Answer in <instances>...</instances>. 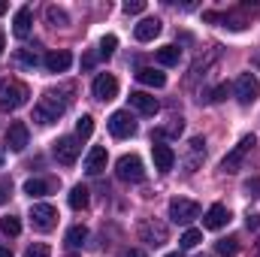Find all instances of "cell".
Wrapping results in <instances>:
<instances>
[{
    "label": "cell",
    "instance_id": "cell-32",
    "mask_svg": "<svg viewBox=\"0 0 260 257\" xmlns=\"http://www.w3.org/2000/svg\"><path fill=\"white\" fill-rule=\"evenodd\" d=\"M115 49H118V37H112V34H109V37H103V40H100V52H97V55H100V58H112V55H115Z\"/></svg>",
    "mask_w": 260,
    "mask_h": 257
},
{
    "label": "cell",
    "instance_id": "cell-3",
    "mask_svg": "<svg viewBox=\"0 0 260 257\" xmlns=\"http://www.w3.org/2000/svg\"><path fill=\"white\" fill-rule=\"evenodd\" d=\"M254 145H257L254 133H245V136L233 145V151H227V154H224L221 170H224V173H239V170H242V164H245V157H248V151H251Z\"/></svg>",
    "mask_w": 260,
    "mask_h": 257
},
{
    "label": "cell",
    "instance_id": "cell-39",
    "mask_svg": "<svg viewBox=\"0 0 260 257\" xmlns=\"http://www.w3.org/2000/svg\"><path fill=\"white\" fill-rule=\"evenodd\" d=\"M9 200V182H0V206Z\"/></svg>",
    "mask_w": 260,
    "mask_h": 257
},
{
    "label": "cell",
    "instance_id": "cell-35",
    "mask_svg": "<svg viewBox=\"0 0 260 257\" xmlns=\"http://www.w3.org/2000/svg\"><path fill=\"white\" fill-rule=\"evenodd\" d=\"M127 15H139V12H145V0H124V6H121Z\"/></svg>",
    "mask_w": 260,
    "mask_h": 257
},
{
    "label": "cell",
    "instance_id": "cell-38",
    "mask_svg": "<svg viewBox=\"0 0 260 257\" xmlns=\"http://www.w3.org/2000/svg\"><path fill=\"white\" fill-rule=\"evenodd\" d=\"M245 227H248V230H257V227H260V215H257V212H248V218H245Z\"/></svg>",
    "mask_w": 260,
    "mask_h": 257
},
{
    "label": "cell",
    "instance_id": "cell-34",
    "mask_svg": "<svg viewBox=\"0 0 260 257\" xmlns=\"http://www.w3.org/2000/svg\"><path fill=\"white\" fill-rule=\"evenodd\" d=\"M24 257H52V248L46 242H34V245H27Z\"/></svg>",
    "mask_w": 260,
    "mask_h": 257
},
{
    "label": "cell",
    "instance_id": "cell-21",
    "mask_svg": "<svg viewBox=\"0 0 260 257\" xmlns=\"http://www.w3.org/2000/svg\"><path fill=\"white\" fill-rule=\"evenodd\" d=\"M136 79H139L142 85H148V88H164V85H167V76H164L160 70H154V67H139V70H136Z\"/></svg>",
    "mask_w": 260,
    "mask_h": 257
},
{
    "label": "cell",
    "instance_id": "cell-40",
    "mask_svg": "<svg viewBox=\"0 0 260 257\" xmlns=\"http://www.w3.org/2000/svg\"><path fill=\"white\" fill-rule=\"evenodd\" d=\"M121 257H145V251H142V248H124Z\"/></svg>",
    "mask_w": 260,
    "mask_h": 257
},
{
    "label": "cell",
    "instance_id": "cell-45",
    "mask_svg": "<svg viewBox=\"0 0 260 257\" xmlns=\"http://www.w3.org/2000/svg\"><path fill=\"white\" fill-rule=\"evenodd\" d=\"M167 257H185V254L182 251H173V254H167Z\"/></svg>",
    "mask_w": 260,
    "mask_h": 257
},
{
    "label": "cell",
    "instance_id": "cell-22",
    "mask_svg": "<svg viewBox=\"0 0 260 257\" xmlns=\"http://www.w3.org/2000/svg\"><path fill=\"white\" fill-rule=\"evenodd\" d=\"M154 58H157V64H164V67H176L179 58H182V49L179 46H160L154 52Z\"/></svg>",
    "mask_w": 260,
    "mask_h": 257
},
{
    "label": "cell",
    "instance_id": "cell-5",
    "mask_svg": "<svg viewBox=\"0 0 260 257\" xmlns=\"http://www.w3.org/2000/svg\"><path fill=\"white\" fill-rule=\"evenodd\" d=\"M139 239L151 248H160L167 242V224L157 221V218H142L139 221Z\"/></svg>",
    "mask_w": 260,
    "mask_h": 257
},
{
    "label": "cell",
    "instance_id": "cell-11",
    "mask_svg": "<svg viewBox=\"0 0 260 257\" xmlns=\"http://www.w3.org/2000/svg\"><path fill=\"white\" fill-rule=\"evenodd\" d=\"M94 97L103 100V103L115 100V97H118V79H115L112 73H100V76L94 79Z\"/></svg>",
    "mask_w": 260,
    "mask_h": 257
},
{
    "label": "cell",
    "instance_id": "cell-19",
    "mask_svg": "<svg viewBox=\"0 0 260 257\" xmlns=\"http://www.w3.org/2000/svg\"><path fill=\"white\" fill-rule=\"evenodd\" d=\"M130 106L136 109V112H142V115H154L160 106H157V100L151 97V94H145V91H133L130 94Z\"/></svg>",
    "mask_w": 260,
    "mask_h": 257
},
{
    "label": "cell",
    "instance_id": "cell-26",
    "mask_svg": "<svg viewBox=\"0 0 260 257\" xmlns=\"http://www.w3.org/2000/svg\"><path fill=\"white\" fill-rule=\"evenodd\" d=\"M46 21L52 27H67L70 24V15H67L61 6H46Z\"/></svg>",
    "mask_w": 260,
    "mask_h": 257
},
{
    "label": "cell",
    "instance_id": "cell-10",
    "mask_svg": "<svg viewBox=\"0 0 260 257\" xmlns=\"http://www.w3.org/2000/svg\"><path fill=\"white\" fill-rule=\"evenodd\" d=\"M109 133L115 136V139H127L136 133V121H133V115L124 112V109H118V112H112L109 115Z\"/></svg>",
    "mask_w": 260,
    "mask_h": 257
},
{
    "label": "cell",
    "instance_id": "cell-20",
    "mask_svg": "<svg viewBox=\"0 0 260 257\" xmlns=\"http://www.w3.org/2000/svg\"><path fill=\"white\" fill-rule=\"evenodd\" d=\"M157 34H160V21H157V18H142V21L133 27V37H136L139 43H151Z\"/></svg>",
    "mask_w": 260,
    "mask_h": 257
},
{
    "label": "cell",
    "instance_id": "cell-12",
    "mask_svg": "<svg viewBox=\"0 0 260 257\" xmlns=\"http://www.w3.org/2000/svg\"><path fill=\"white\" fill-rule=\"evenodd\" d=\"M27 142H30V130H27V124H24V121H12L9 130H6V145H9V151H24Z\"/></svg>",
    "mask_w": 260,
    "mask_h": 257
},
{
    "label": "cell",
    "instance_id": "cell-4",
    "mask_svg": "<svg viewBox=\"0 0 260 257\" xmlns=\"http://www.w3.org/2000/svg\"><path fill=\"white\" fill-rule=\"evenodd\" d=\"M115 173H118V179L127 182V185H139V182L145 179V167H142L139 154H121L118 164H115Z\"/></svg>",
    "mask_w": 260,
    "mask_h": 257
},
{
    "label": "cell",
    "instance_id": "cell-14",
    "mask_svg": "<svg viewBox=\"0 0 260 257\" xmlns=\"http://www.w3.org/2000/svg\"><path fill=\"white\" fill-rule=\"evenodd\" d=\"M151 157H154V170H160V173H170L173 164H176V151L167 142H154L151 145Z\"/></svg>",
    "mask_w": 260,
    "mask_h": 257
},
{
    "label": "cell",
    "instance_id": "cell-46",
    "mask_svg": "<svg viewBox=\"0 0 260 257\" xmlns=\"http://www.w3.org/2000/svg\"><path fill=\"white\" fill-rule=\"evenodd\" d=\"M3 12H6V3H3V0H0V15H3Z\"/></svg>",
    "mask_w": 260,
    "mask_h": 257
},
{
    "label": "cell",
    "instance_id": "cell-29",
    "mask_svg": "<svg viewBox=\"0 0 260 257\" xmlns=\"http://www.w3.org/2000/svg\"><path fill=\"white\" fill-rule=\"evenodd\" d=\"M70 206L79 212V209H88V188L85 185H76L73 191H70Z\"/></svg>",
    "mask_w": 260,
    "mask_h": 257
},
{
    "label": "cell",
    "instance_id": "cell-15",
    "mask_svg": "<svg viewBox=\"0 0 260 257\" xmlns=\"http://www.w3.org/2000/svg\"><path fill=\"white\" fill-rule=\"evenodd\" d=\"M70 64H73V55H70L67 49H61V52H49V55L43 58V67H46L49 73H67Z\"/></svg>",
    "mask_w": 260,
    "mask_h": 257
},
{
    "label": "cell",
    "instance_id": "cell-43",
    "mask_svg": "<svg viewBox=\"0 0 260 257\" xmlns=\"http://www.w3.org/2000/svg\"><path fill=\"white\" fill-rule=\"evenodd\" d=\"M3 49H6V37H3V30H0V55H3Z\"/></svg>",
    "mask_w": 260,
    "mask_h": 257
},
{
    "label": "cell",
    "instance_id": "cell-1",
    "mask_svg": "<svg viewBox=\"0 0 260 257\" xmlns=\"http://www.w3.org/2000/svg\"><path fill=\"white\" fill-rule=\"evenodd\" d=\"M30 97L27 85L21 79H0V112H15L18 106H24Z\"/></svg>",
    "mask_w": 260,
    "mask_h": 257
},
{
    "label": "cell",
    "instance_id": "cell-9",
    "mask_svg": "<svg viewBox=\"0 0 260 257\" xmlns=\"http://www.w3.org/2000/svg\"><path fill=\"white\" fill-rule=\"evenodd\" d=\"M55 157H58V164H64V167H73L76 160H79V151H82V145H79V139L76 136H61L58 142H55Z\"/></svg>",
    "mask_w": 260,
    "mask_h": 257
},
{
    "label": "cell",
    "instance_id": "cell-36",
    "mask_svg": "<svg viewBox=\"0 0 260 257\" xmlns=\"http://www.w3.org/2000/svg\"><path fill=\"white\" fill-rule=\"evenodd\" d=\"M245 194L248 197H260V179H248L245 182Z\"/></svg>",
    "mask_w": 260,
    "mask_h": 257
},
{
    "label": "cell",
    "instance_id": "cell-23",
    "mask_svg": "<svg viewBox=\"0 0 260 257\" xmlns=\"http://www.w3.org/2000/svg\"><path fill=\"white\" fill-rule=\"evenodd\" d=\"M64 242L70 245V248H82L85 242H88V227L85 224H76V227H70L64 236Z\"/></svg>",
    "mask_w": 260,
    "mask_h": 257
},
{
    "label": "cell",
    "instance_id": "cell-31",
    "mask_svg": "<svg viewBox=\"0 0 260 257\" xmlns=\"http://www.w3.org/2000/svg\"><path fill=\"white\" fill-rule=\"evenodd\" d=\"M91 133H94V118L91 115H82L76 121V139H88Z\"/></svg>",
    "mask_w": 260,
    "mask_h": 257
},
{
    "label": "cell",
    "instance_id": "cell-33",
    "mask_svg": "<svg viewBox=\"0 0 260 257\" xmlns=\"http://www.w3.org/2000/svg\"><path fill=\"white\" fill-rule=\"evenodd\" d=\"M200 242H203V233H200V230H185V233H182V239H179V245H182V248H197Z\"/></svg>",
    "mask_w": 260,
    "mask_h": 257
},
{
    "label": "cell",
    "instance_id": "cell-6",
    "mask_svg": "<svg viewBox=\"0 0 260 257\" xmlns=\"http://www.w3.org/2000/svg\"><path fill=\"white\" fill-rule=\"evenodd\" d=\"M30 224H34V230H40V233L55 230V224H58V209L49 206V203H37V206L30 209Z\"/></svg>",
    "mask_w": 260,
    "mask_h": 257
},
{
    "label": "cell",
    "instance_id": "cell-13",
    "mask_svg": "<svg viewBox=\"0 0 260 257\" xmlns=\"http://www.w3.org/2000/svg\"><path fill=\"white\" fill-rule=\"evenodd\" d=\"M227 224H230V209H227L224 203L209 206V212H206V218H203V227H206V230H221V227H227Z\"/></svg>",
    "mask_w": 260,
    "mask_h": 257
},
{
    "label": "cell",
    "instance_id": "cell-37",
    "mask_svg": "<svg viewBox=\"0 0 260 257\" xmlns=\"http://www.w3.org/2000/svg\"><path fill=\"white\" fill-rule=\"evenodd\" d=\"M224 97H227V85H218V88L209 94V100H212V103H221Z\"/></svg>",
    "mask_w": 260,
    "mask_h": 257
},
{
    "label": "cell",
    "instance_id": "cell-2",
    "mask_svg": "<svg viewBox=\"0 0 260 257\" xmlns=\"http://www.w3.org/2000/svg\"><path fill=\"white\" fill-rule=\"evenodd\" d=\"M64 109H67V100H61L55 91H46V94L40 97V103L34 106V121L46 127V124L58 121V118L64 115Z\"/></svg>",
    "mask_w": 260,
    "mask_h": 257
},
{
    "label": "cell",
    "instance_id": "cell-44",
    "mask_svg": "<svg viewBox=\"0 0 260 257\" xmlns=\"http://www.w3.org/2000/svg\"><path fill=\"white\" fill-rule=\"evenodd\" d=\"M0 257H12V251L9 248H0Z\"/></svg>",
    "mask_w": 260,
    "mask_h": 257
},
{
    "label": "cell",
    "instance_id": "cell-17",
    "mask_svg": "<svg viewBox=\"0 0 260 257\" xmlns=\"http://www.w3.org/2000/svg\"><path fill=\"white\" fill-rule=\"evenodd\" d=\"M30 27H34V18H30V6H21L12 18V34L18 40H27L30 37Z\"/></svg>",
    "mask_w": 260,
    "mask_h": 257
},
{
    "label": "cell",
    "instance_id": "cell-16",
    "mask_svg": "<svg viewBox=\"0 0 260 257\" xmlns=\"http://www.w3.org/2000/svg\"><path fill=\"white\" fill-rule=\"evenodd\" d=\"M203 157H206V142H203V136H194V139L188 142V157H185V170H188V173H194L197 167L203 164Z\"/></svg>",
    "mask_w": 260,
    "mask_h": 257
},
{
    "label": "cell",
    "instance_id": "cell-42",
    "mask_svg": "<svg viewBox=\"0 0 260 257\" xmlns=\"http://www.w3.org/2000/svg\"><path fill=\"white\" fill-rule=\"evenodd\" d=\"M251 257H260V239L254 242V248H251Z\"/></svg>",
    "mask_w": 260,
    "mask_h": 257
},
{
    "label": "cell",
    "instance_id": "cell-24",
    "mask_svg": "<svg viewBox=\"0 0 260 257\" xmlns=\"http://www.w3.org/2000/svg\"><path fill=\"white\" fill-rule=\"evenodd\" d=\"M52 191V182H46V179H27L24 182V194L34 200V197H46V194Z\"/></svg>",
    "mask_w": 260,
    "mask_h": 257
},
{
    "label": "cell",
    "instance_id": "cell-41",
    "mask_svg": "<svg viewBox=\"0 0 260 257\" xmlns=\"http://www.w3.org/2000/svg\"><path fill=\"white\" fill-rule=\"evenodd\" d=\"M94 61H97V55H85V61H82V67H94Z\"/></svg>",
    "mask_w": 260,
    "mask_h": 257
},
{
    "label": "cell",
    "instance_id": "cell-48",
    "mask_svg": "<svg viewBox=\"0 0 260 257\" xmlns=\"http://www.w3.org/2000/svg\"><path fill=\"white\" fill-rule=\"evenodd\" d=\"M67 257H76V254H67Z\"/></svg>",
    "mask_w": 260,
    "mask_h": 257
},
{
    "label": "cell",
    "instance_id": "cell-8",
    "mask_svg": "<svg viewBox=\"0 0 260 257\" xmlns=\"http://www.w3.org/2000/svg\"><path fill=\"white\" fill-rule=\"evenodd\" d=\"M197 215H200V206H197L194 200H185V197L170 200V218L176 224H191Z\"/></svg>",
    "mask_w": 260,
    "mask_h": 257
},
{
    "label": "cell",
    "instance_id": "cell-28",
    "mask_svg": "<svg viewBox=\"0 0 260 257\" xmlns=\"http://www.w3.org/2000/svg\"><path fill=\"white\" fill-rule=\"evenodd\" d=\"M182 127H185V124H182V118H173L167 127H157L154 133H151V142H160L164 136H179V133H182Z\"/></svg>",
    "mask_w": 260,
    "mask_h": 257
},
{
    "label": "cell",
    "instance_id": "cell-7",
    "mask_svg": "<svg viewBox=\"0 0 260 257\" xmlns=\"http://www.w3.org/2000/svg\"><path fill=\"white\" fill-rule=\"evenodd\" d=\"M236 100L242 103V106H251L254 100L260 97V82H257V76L254 73H242L239 79H236Z\"/></svg>",
    "mask_w": 260,
    "mask_h": 257
},
{
    "label": "cell",
    "instance_id": "cell-30",
    "mask_svg": "<svg viewBox=\"0 0 260 257\" xmlns=\"http://www.w3.org/2000/svg\"><path fill=\"white\" fill-rule=\"evenodd\" d=\"M0 230H3V236H18L21 233V221L15 215H3L0 218Z\"/></svg>",
    "mask_w": 260,
    "mask_h": 257
},
{
    "label": "cell",
    "instance_id": "cell-18",
    "mask_svg": "<svg viewBox=\"0 0 260 257\" xmlns=\"http://www.w3.org/2000/svg\"><path fill=\"white\" fill-rule=\"evenodd\" d=\"M103 170H106V148L103 145H94L88 151V157H85V173L88 176H100Z\"/></svg>",
    "mask_w": 260,
    "mask_h": 257
},
{
    "label": "cell",
    "instance_id": "cell-25",
    "mask_svg": "<svg viewBox=\"0 0 260 257\" xmlns=\"http://www.w3.org/2000/svg\"><path fill=\"white\" fill-rule=\"evenodd\" d=\"M12 64H15V67H27V70H34V67L40 64V58H37V52H34V49H18V52L12 55Z\"/></svg>",
    "mask_w": 260,
    "mask_h": 257
},
{
    "label": "cell",
    "instance_id": "cell-47",
    "mask_svg": "<svg viewBox=\"0 0 260 257\" xmlns=\"http://www.w3.org/2000/svg\"><path fill=\"white\" fill-rule=\"evenodd\" d=\"M0 164H3V151H0Z\"/></svg>",
    "mask_w": 260,
    "mask_h": 257
},
{
    "label": "cell",
    "instance_id": "cell-27",
    "mask_svg": "<svg viewBox=\"0 0 260 257\" xmlns=\"http://www.w3.org/2000/svg\"><path fill=\"white\" fill-rule=\"evenodd\" d=\"M215 251H218L221 257H236V254H239V239H236V236L218 239V242H215Z\"/></svg>",
    "mask_w": 260,
    "mask_h": 257
}]
</instances>
